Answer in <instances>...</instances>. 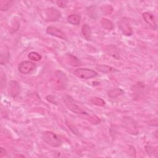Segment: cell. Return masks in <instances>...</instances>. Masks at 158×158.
<instances>
[{
    "instance_id": "obj_1",
    "label": "cell",
    "mask_w": 158,
    "mask_h": 158,
    "mask_svg": "<svg viewBox=\"0 0 158 158\" xmlns=\"http://www.w3.org/2000/svg\"><path fill=\"white\" fill-rule=\"evenodd\" d=\"M62 101L67 109L72 112L78 114L88 115L87 112H85L82 108H81L70 96L67 94L64 95L62 96Z\"/></svg>"
},
{
    "instance_id": "obj_2",
    "label": "cell",
    "mask_w": 158,
    "mask_h": 158,
    "mask_svg": "<svg viewBox=\"0 0 158 158\" xmlns=\"http://www.w3.org/2000/svg\"><path fill=\"white\" fill-rule=\"evenodd\" d=\"M42 139L47 144L52 147H59L62 143V140L56 134L49 131H45L42 133Z\"/></svg>"
},
{
    "instance_id": "obj_3",
    "label": "cell",
    "mask_w": 158,
    "mask_h": 158,
    "mask_svg": "<svg viewBox=\"0 0 158 158\" xmlns=\"http://www.w3.org/2000/svg\"><path fill=\"white\" fill-rule=\"evenodd\" d=\"M41 16L44 21L55 22L60 18L61 14L57 9L49 7L42 11L41 13Z\"/></svg>"
},
{
    "instance_id": "obj_4",
    "label": "cell",
    "mask_w": 158,
    "mask_h": 158,
    "mask_svg": "<svg viewBox=\"0 0 158 158\" xmlns=\"http://www.w3.org/2000/svg\"><path fill=\"white\" fill-rule=\"evenodd\" d=\"M122 125L128 133L131 135H137L138 133L137 123L131 117H124L122 120Z\"/></svg>"
},
{
    "instance_id": "obj_5",
    "label": "cell",
    "mask_w": 158,
    "mask_h": 158,
    "mask_svg": "<svg viewBox=\"0 0 158 158\" xmlns=\"http://www.w3.org/2000/svg\"><path fill=\"white\" fill-rule=\"evenodd\" d=\"M74 74L75 76L82 79H89L96 77L98 75V73L89 69H77L74 71Z\"/></svg>"
},
{
    "instance_id": "obj_6",
    "label": "cell",
    "mask_w": 158,
    "mask_h": 158,
    "mask_svg": "<svg viewBox=\"0 0 158 158\" xmlns=\"http://www.w3.org/2000/svg\"><path fill=\"white\" fill-rule=\"evenodd\" d=\"M118 26L120 30L125 36H130L132 35L133 30L127 18H122L118 22Z\"/></svg>"
},
{
    "instance_id": "obj_7",
    "label": "cell",
    "mask_w": 158,
    "mask_h": 158,
    "mask_svg": "<svg viewBox=\"0 0 158 158\" xmlns=\"http://www.w3.org/2000/svg\"><path fill=\"white\" fill-rule=\"evenodd\" d=\"M54 77L56 85L59 88V89L65 88L67 82V78L65 73L60 70H57L54 73Z\"/></svg>"
},
{
    "instance_id": "obj_8",
    "label": "cell",
    "mask_w": 158,
    "mask_h": 158,
    "mask_svg": "<svg viewBox=\"0 0 158 158\" xmlns=\"http://www.w3.org/2000/svg\"><path fill=\"white\" fill-rule=\"evenodd\" d=\"M35 68V64L30 60L22 62L19 65V70L22 74H27Z\"/></svg>"
},
{
    "instance_id": "obj_9",
    "label": "cell",
    "mask_w": 158,
    "mask_h": 158,
    "mask_svg": "<svg viewBox=\"0 0 158 158\" xmlns=\"http://www.w3.org/2000/svg\"><path fill=\"white\" fill-rule=\"evenodd\" d=\"M46 32H47V33H48L49 35H50L51 36L59 38L64 40H67V38L66 35H65V33L61 30H60L59 28H58L57 27L49 26L46 28Z\"/></svg>"
},
{
    "instance_id": "obj_10",
    "label": "cell",
    "mask_w": 158,
    "mask_h": 158,
    "mask_svg": "<svg viewBox=\"0 0 158 158\" xmlns=\"http://www.w3.org/2000/svg\"><path fill=\"white\" fill-rule=\"evenodd\" d=\"M143 18L144 21L153 29L157 28V23L156 22L154 17L152 13L150 12H145L142 14Z\"/></svg>"
},
{
    "instance_id": "obj_11",
    "label": "cell",
    "mask_w": 158,
    "mask_h": 158,
    "mask_svg": "<svg viewBox=\"0 0 158 158\" xmlns=\"http://www.w3.org/2000/svg\"><path fill=\"white\" fill-rule=\"evenodd\" d=\"M10 94L12 97H16L20 92V86L17 81H11L9 85Z\"/></svg>"
},
{
    "instance_id": "obj_12",
    "label": "cell",
    "mask_w": 158,
    "mask_h": 158,
    "mask_svg": "<svg viewBox=\"0 0 158 158\" xmlns=\"http://www.w3.org/2000/svg\"><path fill=\"white\" fill-rule=\"evenodd\" d=\"M81 33L86 40L90 41L91 40V29L88 24H84L82 26Z\"/></svg>"
},
{
    "instance_id": "obj_13",
    "label": "cell",
    "mask_w": 158,
    "mask_h": 158,
    "mask_svg": "<svg viewBox=\"0 0 158 158\" xmlns=\"http://www.w3.org/2000/svg\"><path fill=\"white\" fill-rule=\"evenodd\" d=\"M101 27L107 30H111L114 28V23L106 18H102L100 21Z\"/></svg>"
},
{
    "instance_id": "obj_14",
    "label": "cell",
    "mask_w": 158,
    "mask_h": 158,
    "mask_svg": "<svg viewBox=\"0 0 158 158\" xmlns=\"http://www.w3.org/2000/svg\"><path fill=\"white\" fill-rule=\"evenodd\" d=\"M66 57L69 65L73 67H77L80 65V60L78 58H77L75 56H73L72 54H67L66 55Z\"/></svg>"
},
{
    "instance_id": "obj_15",
    "label": "cell",
    "mask_w": 158,
    "mask_h": 158,
    "mask_svg": "<svg viewBox=\"0 0 158 158\" xmlns=\"http://www.w3.org/2000/svg\"><path fill=\"white\" fill-rule=\"evenodd\" d=\"M81 17L78 14H71L67 17V21L72 25H77L80 23Z\"/></svg>"
},
{
    "instance_id": "obj_16",
    "label": "cell",
    "mask_w": 158,
    "mask_h": 158,
    "mask_svg": "<svg viewBox=\"0 0 158 158\" xmlns=\"http://www.w3.org/2000/svg\"><path fill=\"white\" fill-rule=\"evenodd\" d=\"M124 93L123 90L120 88H114L109 90L107 93L109 97L110 98H115L120 95H122Z\"/></svg>"
},
{
    "instance_id": "obj_17",
    "label": "cell",
    "mask_w": 158,
    "mask_h": 158,
    "mask_svg": "<svg viewBox=\"0 0 158 158\" xmlns=\"http://www.w3.org/2000/svg\"><path fill=\"white\" fill-rule=\"evenodd\" d=\"M90 102L96 106H103L105 105V101L101 98L98 97H93L90 99Z\"/></svg>"
},
{
    "instance_id": "obj_18",
    "label": "cell",
    "mask_w": 158,
    "mask_h": 158,
    "mask_svg": "<svg viewBox=\"0 0 158 158\" xmlns=\"http://www.w3.org/2000/svg\"><path fill=\"white\" fill-rule=\"evenodd\" d=\"M96 69L101 72L106 73H109L110 72L113 71L114 69L112 68L111 67L107 66L106 65H99L96 66Z\"/></svg>"
},
{
    "instance_id": "obj_19",
    "label": "cell",
    "mask_w": 158,
    "mask_h": 158,
    "mask_svg": "<svg viewBox=\"0 0 158 158\" xmlns=\"http://www.w3.org/2000/svg\"><path fill=\"white\" fill-rule=\"evenodd\" d=\"M28 58L31 60H35V61H39L41 59L42 56L38 54L36 52H30L28 54Z\"/></svg>"
},
{
    "instance_id": "obj_20",
    "label": "cell",
    "mask_w": 158,
    "mask_h": 158,
    "mask_svg": "<svg viewBox=\"0 0 158 158\" xmlns=\"http://www.w3.org/2000/svg\"><path fill=\"white\" fill-rule=\"evenodd\" d=\"M101 11L105 14H110L113 12V8L110 5L103 6L101 7Z\"/></svg>"
},
{
    "instance_id": "obj_21",
    "label": "cell",
    "mask_w": 158,
    "mask_h": 158,
    "mask_svg": "<svg viewBox=\"0 0 158 158\" xmlns=\"http://www.w3.org/2000/svg\"><path fill=\"white\" fill-rule=\"evenodd\" d=\"M10 2V1H1L0 2V9L2 11H6L8 10L9 7V4Z\"/></svg>"
},
{
    "instance_id": "obj_22",
    "label": "cell",
    "mask_w": 158,
    "mask_h": 158,
    "mask_svg": "<svg viewBox=\"0 0 158 158\" xmlns=\"http://www.w3.org/2000/svg\"><path fill=\"white\" fill-rule=\"evenodd\" d=\"M89 120L93 123V124H98L99 123L101 120L99 119V118H98L97 116L96 115H92L89 117Z\"/></svg>"
},
{
    "instance_id": "obj_23",
    "label": "cell",
    "mask_w": 158,
    "mask_h": 158,
    "mask_svg": "<svg viewBox=\"0 0 158 158\" xmlns=\"http://www.w3.org/2000/svg\"><path fill=\"white\" fill-rule=\"evenodd\" d=\"M46 98V100L48 102H51V103H52L53 104H56V105L57 104L56 99V98L54 96H52V95H48Z\"/></svg>"
},
{
    "instance_id": "obj_24",
    "label": "cell",
    "mask_w": 158,
    "mask_h": 158,
    "mask_svg": "<svg viewBox=\"0 0 158 158\" xmlns=\"http://www.w3.org/2000/svg\"><path fill=\"white\" fill-rule=\"evenodd\" d=\"M145 150L146 152L149 154H154V148L150 146H145Z\"/></svg>"
},
{
    "instance_id": "obj_25",
    "label": "cell",
    "mask_w": 158,
    "mask_h": 158,
    "mask_svg": "<svg viewBox=\"0 0 158 158\" xmlns=\"http://www.w3.org/2000/svg\"><path fill=\"white\" fill-rule=\"evenodd\" d=\"M57 5L60 7H64L66 6L67 4V1H58L57 2Z\"/></svg>"
},
{
    "instance_id": "obj_26",
    "label": "cell",
    "mask_w": 158,
    "mask_h": 158,
    "mask_svg": "<svg viewBox=\"0 0 158 158\" xmlns=\"http://www.w3.org/2000/svg\"><path fill=\"white\" fill-rule=\"evenodd\" d=\"M6 150H5L4 149H3L2 148H1V152H0V157H3L4 156H5V155H6Z\"/></svg>"
}]
</instances>
